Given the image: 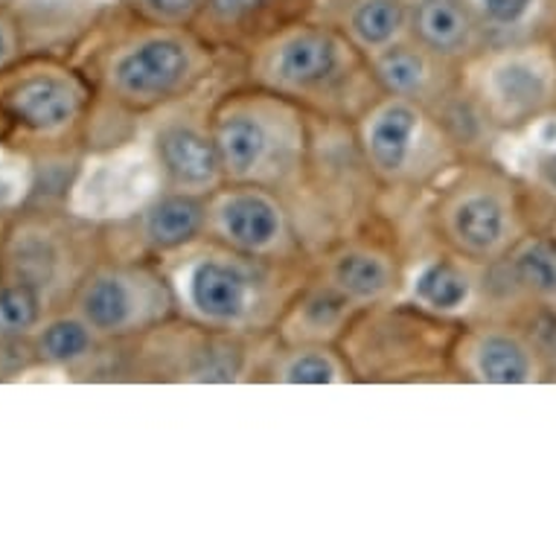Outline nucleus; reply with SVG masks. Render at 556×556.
Wrapping results in <instances>:
<instances>
[{
    "label": "nucleus",
    "mask_w": 556,
    "mask_h": 556,
    "mask_svg": "<svg viewBox=\"0 0 556 556\" xmlns=\"http://www.w3.org/2000/svg\"><path fill=\"white\" fill-rule=\"evenodd\" d=\"M143 3L161 18H181L195 7V0H143Z\"/></svg>",
    "instance_id": "obj_25"
},
{
    "label": "nucleus",
    "mask_w": 556,
    "mask_h": 556,
    "mask_svg": "<svg viewBox=\"0 0 556 556\" xmlns=\"http://www.w3.org/2000/svg\"><path fill=\"white\" fill-rule=\"evenodd\" d=\"M374 76L393 97H417L429 83V67H426V59L408 47H391L376 59Z\"/></svg>",
    "instance_id": "obj_15"
},
{
    "label": "nucleus",
    "mask_w": 556,
    "mask_h": 556,
    "mask_svg": "<svg viewBox=\"0 0 556 556\" xmlns=\"http://www.w3.org/2000/svg\"><path fill=\"white\" fill-rule=\"evenodd\" d=\"M161 169L178 190L199 192L219 181L222 161L213 135L192 126H166L157 135Z\"/></svg>",
    "instance_id": "obj_3"
},
{
    "label": "nucleus",
    "mask_w": 556,
    "mask_h": 556,
    "mask_svg": "<svg viewBox=\"0 0 556 556\" xmlns=\"http://www.w3.org/2000/svg\"><path fill=\"white\" fill-rule=\"evenodd\" d=\"M207 222V207L192 192H175L147 213V239L161 251L190 245Z\"/></svg>",
    "instance_id": "obj_9"
},
{
    "label": "nucleus",
    "mask_w": 556,
    "mask_h": 556,
    "mask_svg": "<svg viewBox=\"0 0 556 556\" xmlns=\"http://www.w3.org/2000/svg\"><path fill=\"white\" fill-rule=\"evenodd\" d=\"M88 346H91V336L79 320H55L41 338V353L50 362H59V365L85 356Z\"/></svg>",
    "instance_id": "obj_21"
},
{
    "label": "nucleus",
    "mask_w": 556,
    "mask_h": 556,
    "mask_svg": "<svg viewBox=\"0 0 556 556\" xmlns=\"http://www.w3.org/2000/svg\"><path fill=\"white\" fill-rule=\"evenodd\" d=\"M516 280L536 294H556V251L545 242L528 245L513 263Z\"/></svg>",
    "instance_id": "obj_19"
},
{
    "label": "nucleus",
    "mask_w": 556,
    "mask_h": 556,
    "mask_svg": "<svg viewBox=\"0 0 556 556\" xmlns=\"http://www.w3.org/2000/svg\"><path fill=\"white\" fill-rule=\"evenodd\" d=\"M190 303L213 324H237L251 309V277L225 260H201L190 274Z\"/></svg>",
    "instance_id": "obj_4"
},
{
    "label": "nucleus",
    "mask_w": 556,
    "mask_h": 556,
    "mask_svg": "<svg viewBox=\"0 0 556 556\" xmlns=\"http://www.w3.org/2000/svg\"><path fill=\"white\" fill-rule=\"evenodd\" d=\"M85 320L100 332L126 329L135 318V292L123 277H100L88 286L83 298Z\"/></svg>",
    "instance_id": "obj_13"
},
{
    "label": "nucleus",
    "mask_w": 556,
    "mask_h": 556,
    "mask_svg": "<svg viewBox=\"0 0 556 556\" xmlns=\"http://www.w3.org/2000/svg\"><path fill=\"white\" fill-rule=\"evenodd\" d=\"M417 36L434 53H457L464 50L472 33V21L457 0H422L417 18Z\"/></svg>",
    "instance_id": "obj_12"
},
{
    "label": "nucleus",
    "mask_w": 556,
    "mask_h": 556,
    "mask_svg": "<svg viewBox=\"0 0 556 556\" xmlns=\"http://www.w3.org/2000/svg\"><path fill=\"white\" fill-rule=\"evenodd\" d=\"M0 55H3V38H0Z\"/></svg>",
    "instance_id": "obj_26"
},
{
    "label": "nucleus",
    "mask_w": 556,
    "mask_h": 556,
    "mask_svg": "<svg viewBox=\"0 0 556 556\" xmlns=\"http://www.w3.org/2000/svg\"><path fill=\"white\" fill-rule=\"evenodd\" d=\"M207 3L219 18H239V15L254 12L256 7H263L265 0H207Z\"/></svg>",
    "instance_id": "obj_24"
},
{
    "label": "nucleus",
    "mask_w": 556,
    "mask_h": 556,
    "mask_svg": "<svg viewBox=\"0 0 556 556\" xmlns=\"http://www.w3.org/2000/svg\"><path fill=\"white\" fill-rule=\"evenodd\" d=\"M265 119L268 117H263L260 111L245 109V105L230 109L228 114L216 119L213 140L219 149L222 173L237 181H251L263 169L274 147V131Z\"/></svg>",
    "instance_id": "obj_2"
},
{
    "label": "nucleus",
    "mask_w": 556,
    "mask_h": 556,
    "mask_svg": "<svg viewBox=\"0 0 556 556\" xmlns=\"http://www.w3.org/2000/svg\"><path fill=\"white\" fill-rule=\"evenodd\" d=\"M216 222H219L222 237L230 245L248 254H260L271 248L283 230V216L280 207L263 192H233L216 207Z\"/></svg>",
    "instance_id": "obj_6"
},
{
    "label": "nucleus",
    "mask_w": 556,
    "mask_h": 556,
    "mask_svg": "<svg viewBox=\"0 0 556 556\" xmlns=\"http://www.w3.org/2000/svg\"><path fill=\"white\" fill-rule=\"evenodd\" d=\"M533 7V0H481V10L486 18L498 27H513L519 24Z\"/></svg>",
    "instance_id": "obj_23"
},
{
    "label": "nucleus",
    "mask_w": 556,
    "mask_h": 556,
    "mask_svg": "<svg viewBox=\"0 0 556 556\" xmlns=\"http://www.w3.org/2000/svg\"><path fill=\"white\" fill-rule=\"evenodd\" d=\"M38 320V294L29 283L10 286L0 292V332L15 336L27 332Z\"/></svg>",
    "instance_id": "obj_20"
},
{
    "label": "nucleus",
    "mask_w": 556,
    "mask_h": 556,
    "mask_svg": "<svg viewBox=\"0 0 556 556\" xmlns=\"http://www.w3.org/2000/svg\"><path fill=\"white\" fill-rule=\"evenodd\" d=\"M420 109L405 100L388 102L382 111H376L367 126V157L376 166V173L400 175L414 152V135L420 128Z\"/></svg>",
    "instance_id": "obj_7"
},
{
    "label": "nucleus",
    "mask_w": 556,
    "mask_h": 556,
    "mask_svg": "<svg viewBox=\"0 0 556 556\" xmlns=\"http://www.w3.org/2000/svg\"><path fill=\"white\" fill-rule=\"evenodd\" d=\"M283 379L292 384H329L338 379V367L327 353L306 350L301 356L289 358V365L283 367Z\"/></svg>",
    "instance_id": "obj_22"
},
{
    "label": "nucleus",
    "mask_w": 556,
    "mask_h": 556,
    "mask_svg": "<svg viewBox=\"0 0 556 556\" xmlns=\"http://www.w3.org/2000/svg\"><path fill=\"white\" fill-rule=\"evenodd\" d=\"M414 294L429 309L452 312L464 306L466 298H469V280L457 265L446 263V260H434L417 274Z\"/></svg>",
    "instance_id": "obj_14"
},
{
    "label": "nucleus",
    "mask_w": 556,
    "mask_h": 556,
    "mask_svg": "<svg viewBox=\"0 0 556 556\" xmlns=\"http://www.w3.org/2000/svg\"><path fill=\"white\" fill-rule=\"evenodd\" d=\"M332 286L344 292L350 301H379L391 292L393 268L384 256L374 251H344L332 263Z\"/></svg>",
    "instance_id": "obj_11"
},
{
    "label": "nucleus",
    "mask_w": 556,
    "mask_h": 556,
    "mask_svg": "<svg viewBox=\"0 0 556 556\" xmlns=\"http://www.w3.org/2000/svg\"><path fill=\"white\" fill-rule=\"evenodd\" d=\"M190 74V53L181 41L155 38L135 47L114 67V85L128 100L157 102L173 97Z\"/></svg>",
    "instance_id": "obj_1"
},
{
    "label": "nucleus",
    "mask_w": 556,
    "mask_h": 556,
    "mask_svg": "<svg viewBox=\"0 0 556 556\" xmlns=\"http://www.w3.org/2000/svg\"><path fill=\"white\" fill-rule=\"evenodd\" d=\"M493 93L504 109L528 111L545 97V76L528 62H507L493 71Z\"/></svg>",
    "instance_id": "obj_17"
},
{
    "label": "nucleus",
    "mask_w": 556,
    "mask_h": 556,
    "mask_svg": "<svg viewBox=\"0 0 556 556\" xmlns=\"http://www.w3.org/2000/svg\"><path fill=\"white\" fill-rule=\"evenodd\" d=\"M402 24H405V10H402L400 0H365L353 12V21H350L353 36L367 50H379V47L391 45Z\"/></svg>",
    "instance_id": "obj_18"
},
{
    "label": "nucleus",
    "mask_w": 556,
    "mask_h": 556,
    "mask_svg": "<svg viewBox=\"0 0 556 556\" xmlns=\"http://www.w3.org/2000/svg\"><path fill=\"white\" fill-rule=\"evenodd\" d=\"M7 109L18 123L36 131H53L71 123L79 109V93L55 76H36L7 97Z\"/></svg>",
    "instance_id": "obj_8"
},
{
    "label": "nucleus",
    "mask_w": 556,
    "mask_h": 556,
    "mask_svg": "<svg viewBox=\"0 0 556 556\" xmlns=\"http://www.w3.org/2000/svg\"><path fill=\"white\" fill-rule=\"evenodd\" d=\"M475 362H478V374H481V379H486V382L493 384H519L530 376L528 353H525L513 338H483L481 346H478V353H475Z\"/></svg>",
    "instance_id": "obj_16"
},
{
    "label": "nucleus",
    "mask_w": 556,
    "mask_h": 556,
    "mask_svg": "<svg viewBox=\"0 0 556 556\" xmlns=\"http://www.w3.org/2000/svg\"><path fill=\"white\" fill-rule=\"evenodd\" d=\"M338 71V45L320 33H301L277 47L271 79L286 91H315Z\"/></svg>",
    "instance_id": "obj_5"
},
{
    "label": "nucleus",
    "mask_w": 556,
    "mask_h": 556,
    "mask_svg": "<svg viewBox=\"0 0 556 556\" xmlns=\"http://www.w3.org/2000/svg\"><path fill=\"white\" fill-rule=\"evenodd\" d=\"M448 233L472 254H483L504 237V207L493 195H466L448 211Z\"/></svg>",
    "instance_id": "obj_10"
}]
</instances>
